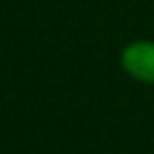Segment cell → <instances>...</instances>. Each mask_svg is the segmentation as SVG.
<instances>
[{
  "mask_svg": "<svg viewBox=\"0 0 154 154\" xmlns=\"http://www.w3.org/2000/svg\"><path fill=\"white\" fill-rule=\"evenodd\" d=\"M122 68L137 80L154 82V42H133L122 53Z\"/></svg>",
  "mask_w": 154,
  "mask_h": 154,
  "instance_id": "obj_1",
  "label": "cell"
}]
</instances>
